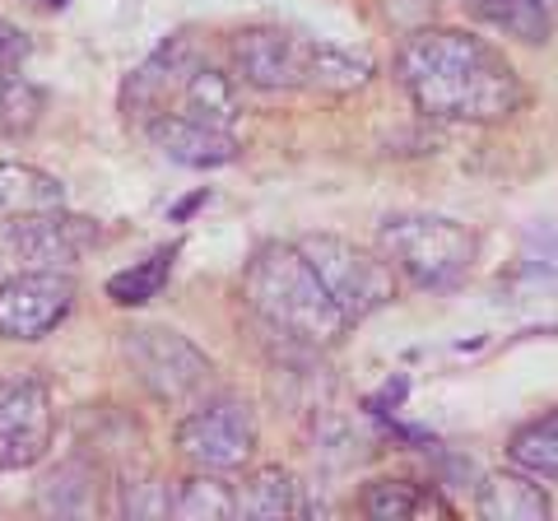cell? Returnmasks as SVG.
Masks as SVG:
<instances>
[{
    "mask_svg": "<svg viewBox=\"0 0 558 521\" xmlns=\"http://www.w3.org/2000/svg\"><path fill=\"white\" fill-rule=\"evenodd\" d=\"M396 75L414 108L438 121H502L521 108V80L502 51L457 28H414L400 43Z\"/></svg>",
    "mask_w": 558,
    "mask_h": 521,
    "instance_id": "cell-1",
    "label": "cell"
},
{
    "mask_svg": "<svg viewBox=\"0 0 558 521\" xmlns=\"http://www.w3.org/2000/svg\"><path fill=\"white\" fill-rule=\"evenodd\" d=\"M242 299L266 322V331L284 336L289 344L322 350V344H336L349 331V317L326 293L317 270L307 266V256L299 247H284V242H270L247 260Z\"/></svg>",
    "mask_w": 558,
    "mask_h": 521,
    "instance_id": "cell-2",
    "label": "cell"
},
{
    "mask_svg": "<svg viewBox=\"0 0 558 521\" xmlns=\"http://www.w3.org/2000/svg\"><path fill=\"white\" fill-rule=\"evenodd\" d=\"M381 256L418 289H451L475 260V233L442 215H391L381 219Z\"/></svg>",
    "mask_w": 558,
    "mask_h": 521,
    "instance_id": "cell-3",
    "label": "cell"
},
{
    "mask_svg": "<svg viewBox=\"0 0 558 521\" xmlns=\"http://www.w3.org/2000/svg\"><path fill=\"white\" fill-rule=\"evenodd\" d=\"M299 252L307 256V266L317 270V280L336 299V307L349 317V326L381 312L396 299V266L381 252H368L359 242L312 233L299 242Z\"/></svg>",
    "mask_w": 558,
    "mask_h": 521,
    "instance_id": "cell-4",
    "label": "cell"
},
{
    "mask_svg": "<svg viewBox=\"0 0 558 521\" xmlns=\"http://www.w3.org/2000/svg\"><path fill=\"white\" fill-rule=\"evenodd\" d=\"M121 350H126L140 387H145L154 401H186L209 377L205 350H196L182 331H168V326H135V331H126V340H121Z\"/></svg>",
    "mask_w": 558,
    "mask_h": 521,
    "instance_id": "cell-5",
    "label": "cell"
},
{
    "mask_svg": "<svg viewBox=\"0 0 558 521\" xmlns=\"http://www.w3.org/2000/svg\"><path fill=\"white\" fill-rule=\"evenodd\" d=\"M98 242V223L65 215L61 210H38V215H14V223L0 229V252L20 260L24 270H75L80 256Z\"/></svg>",
    "mask_w": 558,
    "mask_h": 521,
    "instance_id": "cell-6",
    "label": "cell"
},
{
    "mask_svg": "<svg viewBox=\"0 0 558 521\" xmlns=\"http://www.w3.org/2000/svg\"><path fill=\"white\" fill-rule=\"evenodd\" d=\"M178 447L201 471H238L256 451V414L242 396H219L178 424Z\"/></svg>",
    "mask_w": 558,
    "mask_h": 521,
    "instance_id": "cell-7",
    "label": "cell"
},
{
    "mask_svg": "<svg viewBox=\"0 0 558 521\" xmlns=\"http://www.w3.org/2000/svg\"><path fill=\"white\" fill-rule=\"evenodd\" d=\"M57 410H51V387L43 377L20 373L0 381V471H28L51 447Z\"/></svg>",
    "mask_w": 558,
    "mask_h": 521,
    "instance_id": "cell-8",
    "label": "cell"
},
{
    "mask_svg": "<svg viewBox=\"0 0 558 521\" xmlns=\"http://www.w3.org/2000/svg\"><path fill=\"white\" fill-rule=\"evenodd\" d=\"M75 307L70 270H20L0 284V336L5 340H43Z\"/></svg>",
    "mask_w": 558,
    "mask_h": 521,
    "instance_id": "cell-9",
    "label": "cell"
},
{
    "mask_svg": "<svg viewBox=\"0 0 558 521\" xmlns=\"http://www.w3.org/2000/svg\"><path fill=\"white\" fill-rule=\"evenodd\" d=\"M312 43L284 28H242L233 38V71L252 89H307L312 80Z\"/></svg>",
    "mask_w": 558,
    "mask_h": 521,
    "instance_id": "cell-10",
    "label": "cell"
},
{
    "mask_svg": "<svg viewBox=\"0 0 558 521\" xmlns=\"http://www.w3.org/2000/svg\"><path fill=\"white\" fill-rule=\"evenodd\" d=\"M196 65H205V61H201L196 43H191V33L168 38L145 65H135L126 89H121V108H126V117H140L149 126L159 112H168V98L182 94V84H186V75L196 71Z\"/></svg>",
    "mask_w": 558,
    "mask_h": 521,
    "instance_id": "cell-11",
    "label": "cell"
},
{
    "mask_svg": "<svg viewBox=\"0 0 558 521\" xmlns=\"http://www.w3.org/2000/svg\"><path fill=\"white\" fill-rule=\"evenodd\" d=\"M149 141L163 159L182 163V168H223L242 154L233 131L205 126V121L186 117V112H159L149 121Z\"/></svg>",
    "mask_w": 558,
    "mask_h": 521,
    "instance_id": "cell-12",
    "label": "cell"
},
{
    "mask_svg": "<svg viewBox=\"0 0 558 521\" xmlns=\"http://www.w3.org/2000/svg\"><path fill=\"white\" fill-rule=\"evenodd\" d=\"M475 508L484 521H545L549 494L539 489L531 471H494L484 475Z\"/></svg>",
    "mask_w": 558,
    "mask_h": 521,
    "instance_id": "cell-13",
    "label": "cell"
},
{
    "mask_svg": "<svg viewBox=\"0 0 558 521\" xmlns=\"http://www.w3.org/2000/svg\"><path fill=\"white\" fill-rule=\"evenodd\" d=\"M465 10H470V20L508 33V38L526 43V47H545L554 33L549 0H465Z\"/></svg>",
    "mask_w": 558,
    "mask_h": 521,
    "instance_id": "cell-14",
    "label": "cell"
},
{
    "mask_svg": "<svg viewBox=\"0 0 558 521\" xmlns=\"http://www.w3.org/2000/svg\"><path fill=\"white\" fill-rule=\"evenodd\" d=\"M38 508L51 517H89L98 508V465L70 457L38 484Z\"/></svg>",
    "mask_w": 558,
    "mask_h": 521,
    "instance_id": "cell-15",
    "label": "cell"
},
{
    "mask_svg": "<svg viewBox=\"0 0 558 521\" xmlns=\"http://www.w3.org/2000/svg\"><path fill=\"white\" fill-rule=\"evenodd\" d=\"M61 205H65V186L51 172L33 163H0V219L61 210Z\"/></svg>",
    "mask_w": 558,
    "mask_h": 521,
    "instance_id": "cell-16",
    "label": "cell"
},
{
    "mask_svg": "<svg viewBox=\"0 0 558 521\" xmlns=\"http://www.w3.org/2000/svg\"><path fill=\"white\" fill-rule=\"evenodd\" d=\"M178 98H182L178 112L205 121V126L233 131V121H238V89H233L229 75L215 71V65H196V71L186 75V84H182Z\"/></svg>",
    "mask_w": 558,
    "mask_h": 521,
    "instance_id": "cell-17",
    "label": "cell"
},
{
    "mask_svg": "<svg viewBox=\"0 0 558 521\" xmlns=\"http://www.w3.org/2000/svg\"><path fill=\"white\" fill-rule=\"evenodd\" d=\"M363 512L373 521H410V517H428V512L447 517L451 508L414 480H373L368 489H363Z\"/></svg>",
    "mask_w": 558,
    "mask_h": 521,
    "instance_id": "cell-18",
    "label": "cell"
},
{
    "mask_svg": "<svg viewBox=\"0 0 558 521\" xmlns=\"http://www.w3.org/2000/svg\"><path fill=\"white\" fill-rule=\"evenodd\" d=\"M299 512V480L279 465H260V471L238 489V517L252 521H279Z\"/></svg>",
    "mask_w": 558,
    "mask_h": 521,
    "instance_id": "cell-19",
    "label": "cell"
},
{
    "mask_svg": "<svg viewBox=\"0 0 558 521\" xmlns=\"http://www.w3.org/2000/svg\"><path fill=\"white\" fill-rule=\"evenodd\" d=\"M172 517L182 521H223L238 517V489L229 480H219V471H201L186 475L172 494Z\"/></svg>",
    "mask_w": 558,
    "mask_h": 521,
    "instance_id": "cell-20",
    "label": "cell"
},
{
    "mask_svg": "<svg viewBox=\"0 0 558 521\" xmlns=\"http://www.w3.org/2000/svg\"><path fill=\"white\" fill-rule=\"evenodd\" d=\"M373 75V61L363 51H349L336 43H312V80L307 89H322V94H349V89H363Z\"/></svg>",
    "mask_w": 558,
    "mask_h": 521,
    "instance_id": "cell-21",
    "label": "cell"
},
{
    "mask_svg": "<svg viewBox=\"0 0 558 521\" xmlns=\"http://www.w3.org/2000/svg\"><path fill=\"white\" fill-rule=\"evenodd\" d=\"M43 89L20 75V65H0V135H28L43 121Z\"/></svg>",
    "mask_w": 558,
    "mask_h": 521,
    "instance_id": "cell-22",
    "label": "cell"
},
{
    "mask_svg": "<svg viewBox=\"0 0 558 521\" xmlns=\"http://www.w3.org/2000/svg\"><path fill=\"white\" fill-rule=\"evenodd\" d=\"M508 451L521 471H531L535 480H558V410H549L545 420H531L526 428H517Z\"/></svg>",
    "mask_w": 558,
    "mask_h": 521,
    "instance_id": "cell-23",
    "label": "cell"
},
{
    "mask_svg": "<svg viewBox=\"0 0 558 521\" xmlns=\"http://www.w3.org/2000/svg\"><path fill=\"white\" fill-rule=\"evenodd\" d=\"M172 256H178V247H159L154 256L140 260V266L112 275V280H108V299L121 303V307H140V303L159 299L163 284H168V275H172Z\"/></svg>",
    "mask_w": 558,
    "mask_h": 521,
    "instance_id": "cell-24",
    "label": "cell"
},
{
    "mask_svg": "<svg viewBox=\"0 0 558 521\" xmlns=\"http://www.w3.org/2000/svg\"><path fill=\"white\" fill-rule=\"evenodd\" d=\"M521 275L531 280H558V223H531L521 238Z\"/></svg>",
    "mask_w": 558,
    "mask_h": 521,
    "instance_id": "cell-25",
    "label": "cell"
},
{
    "mask_svg": "<svg viewBox=\"0 0 558 521\" xmlns=\"http://www.w3.org/2000/svg\"><path fill=\"white\" fill-rule=\"evenodd\" d=\"M121 512H131V517H163V512H172V494H168V484H163V480H145V484H135V494L126 489V498H121Z\"/></svg>",
    "mask_w": 558,
    "mask_h": 521,
    "instance_id": "cell-26",
    "label": "cell"
},
{
    "mask_svg": "<svg viewBox=\"0 0 558 521\" xmlns=\"http://www.w3.org/2000/svg\"><path fill=\"white\" fill-rule=\"evenodd\" d=\"M381 10H387V20L396 28L414 33V28H428L433 10H438V0H381Z\"/></svg>",
    "mask_w": 558,
    "mask_h": 521,
    "instance_id": "cell-27",
    "label": "cell"
},
{
    "mask_svg": "<svg viewBox=\"0 0 558 521\" xmlns=\"http://www.w3.org/2000/svg\"><path fill=\"white\" fill-rule=\"evenodd\" d=\"M28 57V38L10 20H0V65H24Z\"/></svg>",
    "mask_w": 558,
    "mask_h": 521,
    "instance_id": "cell-28",
    "label": "cell"
},
{
    "mask_svg": "<svg viewBox=\"0 0 558 521\" xmlns=\"http://www.w3.org/2000/svg\"><path fill=\"white\" fill-rule=\"evenodd\" d=\"M28 5H38V10H65L70 0H28Z\"/></svg>",
    "mask_w": 558,
    "mask_h": 521,
    "instance_id": "cell-29",
    "label": "cell"
},
{
    "mask_svg": "<svg viewBox=\"0 0 558 521\" xmlns=\"http://www.w3.org/2000/svg\"><path fill=\"white\" fill-rule=\"evenodd\" d=\"M549 10H554V20H558V0H549Z\"/></svg>",
    "mask_w": 558,
    "mask_h": 521,
    "instance_id": "cell-30",
    "label": "cell"
}]
</instances>
